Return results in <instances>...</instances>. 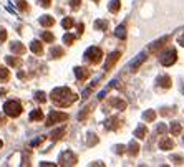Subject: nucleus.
Instances as JSON below:
<instances>
[{
    "label": "nucleus",
    "instance_id": "f257e3e1",
    "mask_svg": "<svg viewBox=\"0 0 184 167\" xmlns=\"http://www.w3.org/2000/svg\"><path fill=\"white\" fill-rule=\"evenodd\" d=\"M50 98H51V101H53L56 106H60V108H66V106L73 104V103L78 99V96L75 93H71L70 88H65V86H61V88H55L53 91H51Z\"/></svg>",
    "mask_w": 184,
    "mask_h": 167
},
{
    "label": "nucleus",
    "instance_id": "f03ea898",
    "mask_svg": "<svg viewBox=\"0 0 184 167\" xmlns=\"http://www.w3.org/2000/svg\"><path fill=\"white\" fill-rule=\"evenodd\" d=\"M3 111L8 118H18L22 114V111H24V108H22V104L18 101H7L3 104Z\"/></svg>",
    "mask_w": 184,
    "mask_h": 167
},
{
    "label": "nucleus",
    "instance_id": "7ed1b4c3",
    "mask_svg": "<svg viewBox=\"0 0 184 167\" xmlns=\"http://www.w3.org/2000/svg\"><path fill=\"white\" fill-rule=\"evenodd\" d=\"M101 58H103V51L98 47H91V48L86 50V53H85V60L88 63H91V65H98L101 61Z\"/></svg>",
    "mask_w": 184,
    "mask_h": 167
},
{
    "label": "nucleus",
    "instance_id": "20e7f679",
    "mask_svg": "<svg viewBox=\"0 0 184 167\" xmlns=\"http://www.w3.org/2000/svg\"><path fill=\"white\" fill-rule=\"evenodd\" d=\"M65 121H68V114L66 113L51 111L48 114V118H47V123H45V126H47V128H51L53 124H56V123H65Z\"/></svg>",
    "mask_w": 184,
    "mask_h": 167
},
{
    "label": "nucleus",
    "instance_id": "39448f33",
    "mask_svg": "<svg viewBox=\"0 0 184 167\" xmlns=\"http://www.w3.org/2000/svg\"><path fill=\"white\" fill-rule=\"evenodd\" d=\"M176 60H177V51L174 48H171V50L163 53V56H161V65L163 66H172L176 63Z\"/></svg>",
    "mask_w": 184,
    "mask_h": 167
},
{
    "label": "nucleus",
    "instance_id": "423d86ee",
    "mask_svg": "<svg viewBox=\"0 0 184 167\" xmlns=\"http://www.w3.org/2000/svg\"><path fill=\"white\" fill-rule=\"evenodd\" d=\"M58 162L61 165H75L78 162V157L75 155L71 151H66V152H61L60 157H58Z\"/></svg>",
    "mask_w": 184,
    "mask_h": 167
},
{
    "label": "nucleus",
    "instance_id": "0eeeda50",
    "mask_svg": "<svg viewBox=\"0 0 184 167\" xmlns=\"http://www.w3.org/2000/svg\"><path fill=\"white\" fill-rule=\"evenodd\" d=\"M119 126H121V121H119L118 116H113V118H110V119L105 123V128H106L108 131H116Z\"/></svg>",
    "mask_w": 184,
    "mask_h": 167
},
{
    "label": "nucleus",
    "instance_id": "6e6552de",
    "mask_svg": "<svg viewBox=\"0 0 184 167\" xmlns=\"http://www.w3.org/2000/svg\"><path fill=\"white\" fill-rule=\"evenodd\" d=\"M119 56H121V53H119V51H114V53H111L110 56H108L106 65H105V70H106V71H110L111 66H114V63L119 60Z\"/></svg>",
    "mask_w": 184,
    "mask_h": 167
},
{
    "label": "nucleus",
    "instance_id": "1a4fd4ad",
    "mask_svg": "<svg viewBox=\"0 0 184 167\" xmlns=\"http://www.w3.org/2000/svg\"><path fill=\"white\" fill-rule=\"evenodd\" d=\"M159 149L161 151H171V149H174V141L171 137H163L159 141Z\"/></svg>",
    "mask_w": 184,
    "mask_h": 167
},
{
    "label": "nucleus",
    "instance_id": "9d476101",
    "mask_svg": "<svg viewBox=\"0 0 184 167\" xmlns=\"http://www.w3.org/2000/svg\"><path fill=\"white\" fill-rule=\"evenodd\" d=\"M75 74H76V78L80 81H85V79L90 78V70H86L83 66H78V68H75Z\"/></svg>",
    "mask_w": 184,
    "mask_h": 167
},
{
    "label": "nucleus",
    "instance_id": "9b49d317",
    "mask_svg": "<svg viewBox=\"0 0 184 167\" xmlns=\"http://www.w3.org/2000/svg\"><path fill=\"white\" fill-rule=\"evenodd\" d=\"M169 40V37H163V38H159V40H156L153 45H149V51H153V53H156V51L159 50V48H163L164 47V43Z\"/></svg>",
    "mask_w": 184,
    "mask_h": 167
},
{
    "label": "nucleus",
    "instance_id": "f8f14e48",
    "mask_svg": "<svg viewBox=\"0 0 184 167\" xmlns=\"http://www.w3.org/2000/svg\"><path fill=\"white\" fill-rule=\"evenodd\" d=\"M146 58H148V56H146V53H141V55H138V58L133 61V63H131V71H138V68H139L141 65H143V63H145L146 61Z\"/></svg>",
    "mask_w": 184,
    "mask_h": 167
},
{
    "label": "nucleus",
    "instance_id": "ddd939ff",
    "mask_svg": "<svg viewBox=\"0 0 184 167\" xmlns=\"http://www.w3.org/2000/svg\"><path fill=\"white\" fill-rule=\"evenodd\" d=\"M110 104H111L113 108L119 109V111H124V109H126V101L119 99V98H111V99H110Z\"/></svg>",
    "mask_w": 184,
    "mask_h": 167
},
{
    "label": "nucleus",
    "instance_id": "4468645a",
    "mask_svg": "<svg viewBox=\"0 0 184 167\" xmlns=\"http://www.w3.org/2000/svg\"><path fill=\"white\" fill-rule=\"evenodd\" d=\"M40 25L45 27V28H50V27L55 25V18L51 15H43L42 18H40Z\"/></svg>",
    "mask_w": 184,
    "mask_h": 167
},
{
    "label": "nucleus",
    "instance_id": "2eb2a0df",
    "mask_svg": "<svg viewBox=\"0 0 184 167\" xmlns=\"http://www.w3.org/2000/svg\"><path fill=\"white\" fill-rule=\"evenodd\" d=\"M63 55H65V50H63L61 47H53L50 50V58L51 60H58V58H61Z\"/></svg>",
    "mask_w": 184,
    "mask_h": 167
},
{
    "label": "nucleus",
    "instance_id": "dca6fc26",
    "mask_svg": "<svg viewBox=\"0 0 184 167\" xmlns=\"http://www.w3.org/2000/svg\"><path fill=\"white\" fill-rule=\"evenodd\" d=\"M10 50H12L15 55H24L25 51H27L25 45H22L20 42H15V43H12V45H10Z\"/></svg>",
    "mask_w": 184,
    "mask_h": 167
},
{
    "label": "nucleus",
    "instance_id": "f3484780",
    "mask_svg": "<svg viewBox=\"0 0 184 167\" xmlns=\"http://www.w3.org/2000/svg\"><path fill=\"white\" fill-rule=\"evenodd\" d=\"M65 132H66V128H65V126H61V128L55 129L53 132H51V134H50V139H51V141H58V139H61V137H63V134H65Z\"/></svg>",
    "mask_w": 184,
    "mask_h": 167
},
{
    "label": "nucleus",
    "instance_id": "a211bd4d",
    "mask_svg": "<svg viewBox=\"0 0 184 167\" xmlns=\"http://www.w3.org/2000/svg\"><path fill=\"white\" fill-rule=\"evenodd\" d=\"M158 83L161 88H164V89H169L171 88V78L168 76V74H163V76H159L158 78Z\"/></svg>",
    "mask_w": 184,
    "mask_h": 167
},
{
    "label": "nucleus",
    "instance_id": "6ab92c4d",
    "mask_svg": "<svg viewBox=\"0 0 184 167\" xmlns=\"http://www.w3.org/2000/svg\"><path fill=\"white\" fill-rule=\"evenodd\" d=\"M30 50H32L35 55H42V53H43V47H42V43H40L38 40H33V42L30 43Z\"/></svg>",
    "mask_w": 184,
    "mask_h": 167
},
{
    "label": "nucleus",
    "instance_id": "aec40b11",
    "mask_svg": "<svg viewBox=\"0 0 184 167\" xmlns=\"http://www.w3.org/2000/svg\"><path fill=\"white\" fill-rule=\"evenodd\" d=\"M146 134H148V129H146V126H145V124L138 126V129L134 131V136L138 137V139H145Z\"/></svg>",
    "mask_w": 184,
    "mask_h": 167
},
{
    "label": "nucleus",
    "instance_id": "412c9836",
    "mask_svg": "<svg viewBox=\"0 0 184 167\" xmlns=\"http://www.w3.org/2000/svg\"><path fill=\"white\" fill-rule=\"evenodd\" d=\"M108 8H110V12L116 13V12H119V8H121V2H119V0H111Z\"/></svg>",
    "mask_w": 184,
    "mask_h": 167
},
{
    "label": "nucleus",
    "instance_id": "4be33fe9",
    "mask_svg": "<svg viewBox=\"0 0 184 167\" xmlns=\"http://www.w3.org/2000/svg\"><path fill=\"white\" fill-rule=\"evenodd\" d=\"M143 118H145L146 123H153L154 119H156V111H153V109H149V111H146L145 114H143Z\"/></svg>",
    "mask_w": 184,
    "mask_h": 167
},
{
    "label": "nucleus",
    "instance_id": "5701e85b",
    "mask_svg": "<svg viewBox=\"0 0 184 167\" xmlns=\"http://www.w3.org/2000/svg\"><path fill=\"white\" fill-rule=\"evenodd\" d=\"M114 35H116L118 38L124 40V38H126V27H124V25H119V27H116V30H114Z\"/></svg>",
    "mask_w": 184,
    "mask_h": 167
},
{
    "label": "nucleus",
    "instance_id": "b1692460",
    "mask_svg": "<svg viewBox=\"0 0 184 167\" xmlns=\"http://www.w3.org/2000/svg\"><path fill=\"white\" fill-rule=\"evenodd\" d=\"M10 79V71L7 68H0V83H5Z\"/></svg>",
    "mask_w": 184,
    "mask_h": 167
},
{
    "label": "nucleus",
    "instance_id": "393cba45",
    "mask_svg": "<svg viewBox=\"0 0 184 167\" xmlns=\"http://www.w3.org/2000/svg\"><path fill=\"white\" fill-rule=\"evenodd\" d=\"M43 119V113L40 109H35V111L30 113V121H42Z\"/></svg>",
    "mask_w": 184,
    "mask_h": 167
},
{
    "label": "nucleus",
    "instance_id": "a878e982",
    "mask_svg": "<svg viewBox=\"0 0 184 167\" xmlns=\"http://www.w3.org/2000/svg\"><path fill=\"white\" fill-rule=\"evenodd\" d=\"M128 152L131 155H138V152H139V144H138V142H131L128 146Z\"/></svg>",
    "mask_w": 184,
    "mask_h": 167
},
{
    "label": "nucleus",
    "instance_id": "bb28decb",
    "mask_svg": "<svg viewBox=\"0 0 184 167\" xmlns=\"http://www.w3.org/2000/svg\"><path fill=\"white\" fill-rule=\"evenodd\" d=\"M181 131H182V126H181L179 123H172V124H171V132H172V136H179Z\"/></svg>",
    "mask_w": 184,
    "mask_h": 167
},
{
    "label": "nucleus",
    "instance_id": "cd10ccee",
    "mask_svg": "<svg viewBox=\"0 0 184 167\" xmlns=\"http://www.w3.org/2000/svg\"><path fill=\"white\" fill-rule=\"evenodd\" d=\"M7 63H8V65L10 66H20L22 65V60L20 58H17V56H13V58H12V56H7Z\"/></svg>",
    "mask_w": 184,
    "mask_h": 167
},
{
    "label": "nucleus",
    "instance_id": "c85d7f7f",
    "mask_svg": "<svg viewBox=\"0 0 184 167\" xmlns=\"http://www.w3.org/2000/svg\"><path fill=\"white\" fill-rule=\"evenodd\" d=\"M95 28H96V30H106V28H108V22L106 20H96L95 22Z\"/></svg>",
    "mask_w": 184,
    "mask_h": 167
},
{
    "label": "nucleus",
    "instance_id": "c756f323",
    "mask_svg": "<svg viewBox=\"0 0 184 167\" xmlns=\"http://www.w3.org/2000/svg\"><path fill=\"white\" fill-rule=\"evenodd\" d=\"M42 40H43V42H47V43H53L55 42V37H53V33H50V32H43Z\"/></svg>",
    "mask_w": 184,
    "mask_h": 167
},
{
    "label": "nucleus",
    "instance_id": "7c9ffc66",
    "mask_svg": "<svg viewBox=\"0 0 184 167\" xmlns=\"http://www.w3.org/2000/svg\"><path fill=\"white\" fill-rule=\"evenodd\" d=\"M95 144H98V137H96V134H88L86 146H95Z\"/></svg>",
    "mask_w": 184,
    "mask_h": 167
},
{
    "label": "nucleus",
    "instance_id": "2f4dec72",
    "mask_svg": "<svg viewBox=\"0 0 184 167\" xmlns=\"http://www.w3.org/2000/svg\"><path fill=\"white\" fill-rule=\"evenodd\" d=\"M75 40H76V37L71 35V33H66V35L63 37V42H65L66 45H73V43H75Z\"/></svg>",
    "mask_w": 184,
    "mask_h": 167
},
{
    "label": "nucleus",
    "instance_id": "473e14b6",
    "mask_svg": "<svg viewBox=\"0 0 184 167\" xmlns=\"http://www.w3.org/2000/svg\"><path fill=\"white\" fill-rule=\"evenodd\" d=\"M61 25H63V28H66V30H70V28L73 27V20L70 18V17H66V18H63Z\"/></svg>",
    "mask_w": 184,
    "mask_h": 167
},
{
    "label": "nucleus",
    "instance_id": "72a5a7b5",
    "mask_svg": "<svg viewBox=\"0 0 184 167\" xmlns=\"http://www.w3.org/2000/svg\"><path fill=\"white\" fill-rule=\"evenodd\" d=\"M17 7H18L22 12H27V10H28V3L25 2V0H17Z\"/></svg>",
    "mask_w": 184,
    "mask_h": 167
},
{
    "label": "nucleus",
    "instance_id": "f704fd0d",
    "mask_svg": "<svg viewBox=\"0 0 184 167\" xmlns=\"http://www.w3.org/2000/svg\"><path fill=\"white\" fill-rule=\"evenodd\" d=\"M161 114H163V116H171V114H176V108H164V109H161Z\"/></svg>",
    "mask_w": 184,
    "mask_h": 167
},
{
    "label": "nucleus",
    "instance_id": "c9c22d12",
    "mask_svg": "<svg viewBox=\"0 0 184 167\" xmlns=\"http://www.w3.org/2000/svg\"><path fill=\"white\" fill-rule=\"evenodd\" d=\"M35 99L40 101V103H45L47 101V94H45L43 91H38V93H35Z\"/></svg>",
    "mask_w": 184,
    "mask_h": 167
},
{
    "label": "nucleus",
    "instance_id": "e433bc0d",
    "mask_svg": "<svg viewBox=\"0 0 184 167\" xmlns=\"http://www.w3.org/2000/svg\"><path fill=\"white\" fill-rule=\"evenodd\" d=\"M90 109H91V106H88V108H85V109H83V111H81V113H80V114H78V119H80V121H83V119H86V116H88V113H90Z\"/></svg>",
    "mask_w": 184,
    "mask_h": 167
},
{
    "label": "nucleus",
    "instance_id": "4c0bfd02",
    "mask_svg": "<svg viewBox=\"0 0 184 167\" xmlns=\"http://www.w3.org/2000/svg\"><path fill=\"white\" fill-rule=\"evenodd\" d=\"M70 7H71V10H78L80 7H81V0H71Z\"/></svg>",
    "mask_w": 184,
    "mask_h": 167
},
{
    "label": "nucleus",
    "instance_id": "58836bf2",
    "mask_svg": "<svg viewBox=\"0 0 184 167\" xmlns=\"http://www.w3.org/2000/svg\"><path fill=\"white\" fill-rule=\"evenodd\" d=\"M171 160H174V164H182L184 162V157H182V155H172Z\"/></svg>",
    "mask_w": 184,
    "mask_h": 167
},
{
    "label": "nucleus",
    "instance_id": "ea45409f",
    "mask_svg": "<svg viewBox=\"0 0 184 167\" xmlns=\"http://www.w3.org/2000/svg\"><path fill=\"white\" fill-rule=\"evenodd\" d=\"M166 131H168V128H166L164 124H159L158 126V134H166Z\"/></svg>",
    "mask_w": 184,
    "mask_h": 167
},
{
    "label": "nucleus",
    "instance_id": "a19ab883",
    "mask_svg": "<svg viewBox=\"0 0 184 167\" xmlns=\"http://www.w3.org/2000/svg\"><path fill=\"white\" fill-rule=\"evenodd\" d=\"M0 40H2V42H5V40H7V32H5L3 28H0Z\"/></svg>",
    "mask_w": 184,
    "mask_h": 167
},
{
    "label": "nucleus",
    "instance_id": "79ce46f5",
    "mask_svg": "<svg viewBox=\"0 0 184 167\" xmlns=\"http://www.w3.org/2000/svg\"><path fill=\"white\" fill-rule=\"evenodd\" d=\"M50 3H51V0H40V5H42V7H45V8H48Z\"/></svg>",
    "mask_w": 184,
    "mask_h": 167
},
{
    "label": "nucleus",
    "instance_id": "37998d69",
    "mask_svg": "<svg viewBox=\"0 0 184 167\" xmlns=\"http://www.w3.org/2000/svg\"><path fill=\"white\" fill-rule=\"evenodd\" d=\"M114 149H116V154H124V146H116V147H114Z\"/></svg>",
    "mask_w": 184,
    "mask_h": 167
},
{
    "label": "nucleus",
    "instance_id": "c03bdc74",
    "mask_svg": "<svg viewBox=\"0 0 184 167\" xmlns=\"http://www.w3.org/2000/svg\"><path fill=\"white\" fill-rule=\"evenodd\" d=\"M177 43H179L181 47H184V33H182V35H181L179 38H177Z\"/></svg>",
    "mask_w": 184,
    "mask_h": 167
},
{
    "label": "nucleus",
    "instance_id": "a18cd8bd",
    "mask_svg": "<svg viewBox=\"0 0 184 167\" xmlns=\"http://www.w3.org/2000/svg\"><path fill=\"white\" fill-rule=\"evenodd\" d=\"M83 30H85V25H83V23H80V25H78V35H81Z\"/></svg>",
    "mask_w": 184,
    "mask_h": 167
},
{
    "label": "nucleus",
    "instance_id": "49530a36",
    "mask_svg": "<svg viewBox=\"0 0 184 167\" xmlns=\"http://www.w3.org/2000/svg\"><path fill=\"white\" fill-rule=\"evenodd\" d=\"M18 78L24 79V78H25V73H24V71H20V73H18Z\"/></svg>",
    "mask_w": 184,
    "mask_h": 167
},
{
    "label": "nucleus",
    "instance_id": "de8ad7c7",
    "mask_svg": "<svg viewBox=\"0 0 184 167\" xmlns=\"http://www.w3.org/2000/svg\"><path fill=\"white\" fill-rule=\"evenodd\" d=\"M2 147H3V142H2V141H0V149H2Z\"/></svg>",
    "mask_w": 184,
    "mask_h": 167
},
{
    "label": "nucleus",
    "instance_id": "09e8293b",
    "mask_svg": "<svg viewBox=\"0 0 184 167\" xmlns=\"http://www.w3.org/2000/svg\"><path fill=\"white\" fill-rule=\"evenodd\" d=\"M95 2H100V0H95Z\"/></svg>",
    "mask_w": 184,
    "mask_h": 167
}]
</instances>
